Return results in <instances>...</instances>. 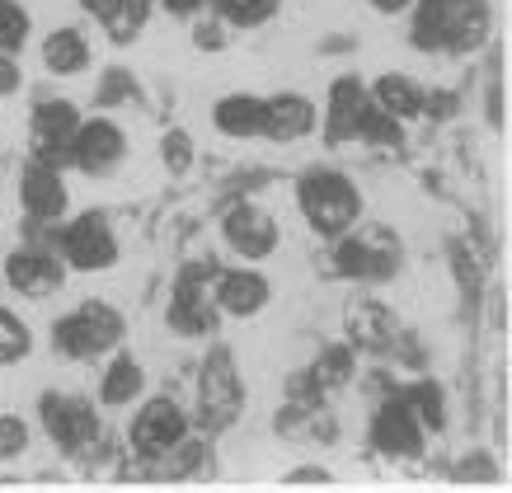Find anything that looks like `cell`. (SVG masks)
I'll return each instance as SVG.
<instances>
[{
	"label": "cell",
	"mask_w": 512,
	"mask_h": 493,
	"mask_svg": "<svg viewBox=\"0 0 512 493\" xmlns=\"http://www.w3.org/2000/svg\"><path fill=\"white\" fill-rule=\"evenodd\" d=\"M296 207L320 235H343L362 216V193L348 174L339 170H311L296 184Z\"/></svg>",
	"instance_id": "6da1fadb"
},
{
	"label": "cell",
	"mask_w": 512,
	"mask_h": 493,
	"mask_svg": "<svg viewBox=\"0 0 512 493\" xmlns=\"http://www.w3.org/2000/svg\"><path fill=\"white\" fill-rule=\"evenodd\" d=\"M118 343H123V315L109 301H85L80 310H71V315H62L52 324V348L62 357H71V362L113 353Z\"/></svg>",
	"instance_id": "7a4b0ae2"
},
{
	"label": "cell",
	"mask_w": 512,
	"mask_h": 493,
	"mask_svg": "<svg viewBox=\"0 0 512 493\" xmlns=\"http://www.w3.org/2000/svg\"><path fill=\"white\" fill-rule=\"evenodd\" d=\"M57 249H62V259L80 273H104L118 263V240H113L109 221L99 212H85L76 216L62 235H57Z\"/></svg>",
	"instance_id": "3957f363"
},
{
	"label": "cell",
	"mask_w": 512,
	"mask_h": 493,
	"mask_svg": "<svg viewBox=\"0 0 512 493\" xmlns=\"http://www.w3.org/2000/svg\"><path fill=\"white\" fill-rule=\"evenodd\" d=\"M184 442H188V418H184V409H179V404H174V400L141 404V414L132 418V451H137V456L160 461V456L179 451Z\"/></svg>",
	"instance_id": "277c9868"
},
{
	"label": "cell",
	"mask_w": 512,
	"mask_h": 493,
	"mask_svg": "<svg viewBox=\"0 0 512 493\" xmlns=\"http://www.w3.org/2000/svg\"><path fill=\"white\" fill-rule=\"evenodd\" d=\"M38 418H43L47 437L62 451H85L94 442V432H99V418H94L90 400H80V395L47 390L43 400H38Z\"/></svg>",
	"instance_id": "5b68a950"
},
{
	"label": "cell",
	"mask_w": 512,
	"mask_h": 493,
	"mask_svg": "<svg viewBox=\"0 0 512 493\" xmlns=\"http://www.w3.org/2000/svg\"><path fill=\"white\" fill-rule=\"evenodd\" d=\"M221 231H226V245L240 259H268L278 249V221L259 202H235L226 212V221H221Z\"/></svg>",
	"instance_id": "8992f818"
},
{
	"label": "cell",
	"mask_w": 512,
	"mask_h": 493,
	"mask_svg": "<svg viewBox=\"0 0 512 493\" xmlns=\"http://www.w3.org/2000/svg\"><path fill=\"white\" fill-rule=\"evenodd\" d=\"M85 123L80 108L71 99H43L33 108V146H38V160L57 165V160H71V137L76 127Z\"/></svg>",
	"instance_id": "52a82bcc"
},
{
	"label": "cell",
	"mask_w": 512,
	"mask_h": 493,
	"mask_svg": "<svg viewBox=\"0 0 512 493\" xmlns=\"http://www.w3.org/2000/svg\"><path fill=\"white\" fill-rule=\"evenodd\" d=\"M62 278H66V263L57 254H47V249H15L5 259V287H15L29 301L62 292Z\"/></svg>",
	"instance_id": "ba28073f"
},
{
	"label": "cell",
	"mask_w": 512,
	"mask_h": 493,
	"mask_svg": "<svg viewBox=\"0 0 512 493\" xmlns=\"http://www.w3.org/2000/svg\"><path fill=\"white\" fill-rule=\"evenodd\" d=\"M123 155H127V137L118 132V123H109V118H90V123H80L76 137H71V160H76L85 174L118 170Z\"/></svg>",
	"instance_id": "9c48e42d"
},
{
	"label": "cell",
	"mask_w": 512,
	"mask_h": 493,
	"mask_svg": "<svg viewBox=\"0 0 512 493\" xmlns=\"http://www.w3.org/2000/svg\"><path fill=\"white\" fill-rule=\"evenodd\" d=\"M19 202H24V212L33 221H57L66 212V184H62V174H57V165H47V160L24 165V174H19Z\"/></svg>",
	"instance_id": "30bf717a"
},
{
	"label": "cell",
	"mask_w": 512,
	"mask_h": 493,
	"mask_svg": "<svg viewBox=\"0 0 512 493\" xmlns=\"http://www.w3.org/2000/svg\"><path fill=\"white\" fill-rule=\"evenodd\" d=\"M372 432H376V447L386 451V456H395V461H400V456H419L423 451V423H419V414L409 409V400L381 404Z\"/></svg>",
	"instance_id": "8fae6325"
},
{
	"label": "cell",
	"mask_w": 512,
	"mask_h": 493,
	"mask_svg": "<svg viewBox=\"0 0 512 493\" xmlns=\"http://www.w3.org/2000/svg\"><path fill=\"white\" fill-rule=\"evenodd\" d=\"M343 278L367 282V278H386L395 268V240L386 245V235H367V240H339V254H334Z\"/></svg>",
	"instance_id": "7c38bea8"
},
{
	"label": "cell",
	"mask_w": 512,
	"mask_h": 493,
	"mask_svg": "<svg viewBox=\"0 0 512 493\" xmlns=\"http://www.w3.org/2000/svg\"><path fill=\"white\" fill-rule=\"evenodd\" d=\"M268 296H273V287H268V278L254 273V268H235V273H221L217 278V306L226 310V315H235V320L259 315V310L268 306Z\"/></svg>",
	"instance_id": "4fadbf2b"
},
{
	"label": "cell",
	"mask_w": 512,
	"mask_h": 493,
	"mask_svg": "<svg viewBox=\"0 0 512 493\" xmlns=\"http://www.w3.org/2000/svg\"><path fill=\"white\" fill-rule=\"evenodd\" d=\"M198 390H202V409L217 418V423H226V418L240 409V376H235V367H231V353L207 357Z\"/></svg>",
	"instance_id": "5bb4252c"
},
{
	"label": "cell",
	"mask_w": 512,
	"mask_h": 493,
	"mask_svg": "<svg viewBox=\"0 0 512 493\" xmlns=\"http://www.w3.org/2000/svg\"><path fill=\"white\" fill-rule=\"evenodd\" d=\"M315 132V104L306 94H278L264 99V137L273 141H301Z\"/></svg>",
	"instance_id": "9a60e30c"
},
{
	"label": "cell",
	"mask_w": 512,
	"mask_h": 493,
	"mask_svg": "<svg viewBox=\"0 0 512 493\" xmlns=\"http://www.w3.org/2000/svg\"><path fill=\"white\" fill-rule=\"evenodd\" d=\"M372 108V94H367V85L357 76H343L334 80V90H329V141H348L357 137V123H362V113Z\"/></svg>",
	"instance_id": "2e32d148"
},
{
	"label": "cell",
	"mask_w": 512,
	"mask_h": 493,
	"mask_svg": "<svg viewBox=\"0 0 512 493\" xmlns=\"http://www.w3.org/2000/svg\"><path fill=\"white\" fill-rule=\"evenodd\" d=\"M43 66L52 76H80L90 66V43L80 29H52L43 38Z\"/></svg>",
	"instance_id": "e0dca14e"
},
{
	"label": "cell",
	"mask_w": 512,
	"mask_h": 493,
	"mask_svg": "<svg viewBox=\"0 0 512 493\" xmlns=\"http://www.w3.org/2000/svg\"><path fill=\"white\" fill-rule=\"evenodd\" d=\"M212 118L226 137H264V99H254V94H226Z\"/></svg>",
	"instance_id": "ac0fdd59"
},
{
	"label": "cell",
	"mask_w": 512,
	"mask_h": 493,
	"mask_svg": "<svg viewBox=\"0 0 512 493\" xmlns=\"http://www.w3.org/2000/svg\"><path fill=\"white\" fill-rule=\"evenodd\" d=\"M367 94H372V104L381 108V113H390V118H414V113H423V108H428L423 90L409 76H381Z\"/></svg>",
	"instance_id": "d6986e66"
},
{
	"label": "cell",
	"mask_w": 512,
	"mask_h": 493,
	"mask_svg": "<svg viewBox=\"0 0 512 493\" xmlns=\"http://www.w3.org/2000/svg\"><path fill=\"white\" fill-rule=\"evenodd\" d=\"M141 390H146V371L137 367V357H113L104 381H99V400L109 404V409H127Z\"/></svg>",
	"instance_id": "ffe728a7"
},
{
	"label": "cell",
	"mask_w": 512,
	"mask_h": 493,
	"mask_svg": "<svg viewBox=\"0 0 512 493\" xmlns=\"http://www.w3.org/2000/svg\"><path fill=\"white\" fill-rule=\"evenodd\" d=\"M348 334H353V343L381 348V343L390 339V315H386V306H376V301H357V306H348Z\"/></svg>",
	"instance_id": "44dd1931"
},
{
	"label": "cell",
	"mask_w": 512,
	"mask_h": 493,
	"mask_svg": "<svg viewBox=\"0 0 512 493\" xmlns=\"http://www.w3.org/2000/svg\"><path fill=\"white\" fill-rule=\"evenodd\" d=\"M33 348V334H29V324L19 320L15 310H5L0 306V367H15V362H24Z\"/></svg>",
	"instance_id": "7402d4cb"
},
{
	"label": "cell",
	"mask_w": 512,
	"mask_h": 493,
	"mask_svg": "<svg viewBox=\"0 0 512 493\" xmlns=\"http://www.w3.org/2000/svg\"><path fill=\"white\" fill-rule=\"evenodd\" d=\"M24 43H29V10L19 0H0V52L15 57Z\"/></svg>",
	"instance_id": "603a6c76"
},
{
	"label": "cell",
	"mask_w": 512,
	"mask_h": 493,
	"mask_svg": "<svg viewBox=\"0 0 512 493\" xmlns=\"http://www.w3.org/2000/svg\"><path fill=\"white\" fill-rule=\"evenodd\" d=\"M217 10L226 24H240V29H254V24H264L273 10H278V0H217Z\"/></svg>",
	"instance_id": "cb8c5ba5"
},
{
	"label": "cell",
	"mask_w": 512,
	"mask_h": 493,
	"mask_svg": "<svg viewBox=\"0 0 512 493\" xmlns=\"http://www.w3.org/2000/svg\"><path fill=\"white\" fill-rule=\"evenodd\" d=\"M357 137H367L372 146H395L400 141V118H390V113H381V108H367L362 113V123H357Z\"/></svg>",
	"instance_id": "d4e9b609"
},
{
	"label": "cell",
	"mask_w": 512,
	"mask_h": 493,
	"mask_svg": "<svg viewBox=\"0 0 512 493\" xmlns=\"http://www.w3.org/2000/svg\"><path fill=\"white\" fill-rule=\"evenodd\" d=\"M348 376H353V357L348 353H325L320 362H315V371H311V381L315 386H325V390L343 386Z\"/></svg>",
	"instance_id": "484cf974"
},
{
	"label": "cell",
	"mask_w": 512,
	"mask_h": 493,
	"mask_svg": "<svg viewBox=\"0 0 512 493\" xmlns=\"http://www.w3.org/2000/svg\"><path fill=\"white\" fill-rule=\"evenodd\" d=\"M29 447V423L15 414H0V461H15Z\"/></svg>",
	"instance_id": "4316f807"
},
{
	"label": "cell",
	"mask_w": 512,
	"mask_h": 493,
	"mask_svg": "<svg viewBox=\"0 0 512 493\" xmlns=\"http://www.w3.org/2000/svg\"><path fill=\"white\" fill-rule=\"evenodd\" d=\"M409 409H414V414H419V423H423V432L428 428H442V390L437 386H419L414 390V400H409Z\"/></svg>",
	"instance_id": "83f0119b"
},
{
	"label": "cell",
	"mask_w": 512,
	"mask_h": 493,
	"mask_svg": "<svg viewBox=\"0 0 512 493\" xmlns=\"http://www.w3.org/2000/svg\"><path fill=\"white\" fill-rule=\"evenodd\" d=\"M160 155H165V170L184 174L188 165H193V141H188L184 132H165V146H160Z\"/></svg>",
	"instance_id": "f1b7e54d"
},
{
	"label": "cell",
	"mask_w": 512,
	"mask_h": 493,
	"mask_svg": "<svg viewBox=\"0 0 512 493\" xmlns=\"http://www.w3.org/2000/svg\"><path fill=\"white\" fill-rule=\"evenodd\" d=\"M132 90H137V80L127 76V71H109V76H104L99 99H104V104H118V99H132Z\"/></svg>",
	"instance_id": "f546056e"
},
{
	"label": "cell",
	"mask_w": 512,
	"mask_h": 493,
	"mask_svg": "<svg viewBox=\"0 0 512 493\" xmlns=\"http://www.w3.org/2000/svg\"><path fill=\"white\" fill-rule=\"evenodd\" d=\"M85 10H90L94 19H109L113 10H123V0H85Z\"/></svg>",
	"instance_id": "4dcf8cb0"
},
{
	"label": "cell",
	"mask_w": 512,
	"mask_h": 493,
	"mask_svg": "<svg viewBox=\"0 0 512 493\" xmlns=\"http://www.w3.org/2000/svg\"><path fill=\"white\" fill-rule=\"evenodd\" d=\"M165 10H170V15H179V19H188V15H198V10H202V0H165Z\"/></svg>",
	"instance_id": "1f68e13d"
},
{
	"label": "cell",
	"mask_w": 512,
	"mask_h": 493,
	"mask_svg": "<svg viewBox=\"0 0 512 493\" xmlns=\"http://www.w3.org/2000/svg\"><path fill=\"white\" fill-rule=\"evenodd\" d=\"M193 38H198V47H221V33L212 29V24H198V33H193Z\"/></svg>",
	"instance_id": "d6a6232c"
},
{
	"label": "cell",
	"mask_w": 512,
	"mask_h": 493,
	"mask_svg": "<svg viewBox=\"0 0 512 493\" xmlns=\"http://www.w3.org/2000/svg\"><path fill=\"white\" fill-rule=\"evenodd\" d=\"M376 10H381V15H400L404 5H409V0H372Z\"/></svg>",
	"instance_id": "836d02e7"
},
{
	"label": "cell",
	"mask_w": 512,
	"mask_h": 493,
	"mask_svg": "<svg viewBox=\"0 0 512 493\" xmlns=\"http://www.w3.org/2000/svg\"><path fill=\"white\" fill-rule=\"evenodd\" d=\"M423 5H437V0H423Z\"/></svg>",
	"instance_id": "e575fe53"
}]
</instances>
